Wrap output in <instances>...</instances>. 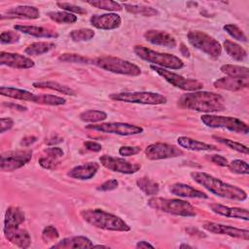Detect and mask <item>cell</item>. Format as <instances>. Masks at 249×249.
Masks as SVG:
<instances>
[{"label":"cell","instance_id":"cell-1","mask_svg":"<svg viewBox=\"0 0 249 249\" xmlns=\"http://www.w3.org/2000/svg\"><path fill=\"white\" fill-rule=\"evenodd\" d=\"M178 105L181 108L204 113L221 112L225 109L224 98L220 94L203 90L184 93L179 98Z\"/></svg>","mask_w":249,"mask_h":249},{"label":"cell","instance_id":"cell-2","mask_svg":"<svg viewBox=\"0 0 249 249\" xmlns=\"http://www.w3.org/2000/svg\"><path fill=\"white\" fill-rule=\"evenodd\" d=\"M191 177L196 183L218 196L238 201H243L247 198L246 192L241 188L223 182L208 173L194 171L191 172Z\"/></svg>","mask_w":249,"mask_h":249},{"label":"cell","instance_id":"cell-3","mask_svg":"<svg viewBox=\"0 0 249 249\" xmlns=\"http://www.w3.org/2000/svg\"><path fill=\"white\" fill-rule=\"evenodd\" d=\"M81 217L89 225L113 231H128L130 227L120 217L101 209H86L80 212Z\"/></svg>","mask_w":249,"mask_h":249},{"label":"cell","instance_id":"cell-4","mask_svg":"<svg viewBox=\"0 0 249 249\" xmlns=\"http://www.w3.org/2000/svg\"><path fill=\"white\" fill-rule=\"evenodd\" d=\"M148 205L156 210L171 215L181 217H195L196 215L195 207L182 199L152 197L148 200Z\"/></svg>","mask_w":249,"mask_h":249},{"label":"cell","instance_id":"cell-5","mask_svg":"<svg viewBox=\"0 0 249 249\" xmlns=\"http://www.w3.org/2000/svg\"><path fill=\"white\" fill-rule=\"evenodd\" d=\"M135 54L141 59L156 64V66L168 69H180L184 66L181 58L170 53L156 52L147 47L135 46L133 49Z\"/></svg>","mask_w":249,"mask_h":249},{"label":"cell","instance_id":"cell-6","mask_svg":"<svg viewBox=\"0 0 249 249\" xmlns=\"http://www.w3.org/2000/svg\"><path fill=\"white\" fill-rule=\"evenodd\" d=\"M93 63L99 68L121 75L138 76L141 69L132 62L115 56H102L93 60Z\"/></svg>","mask_w":249,"mask_h":249},{"label":"cell","instance_id":"cell-7","mask_svg":"<svg viewBox=\"0 0 249 249\" xmlns=\"http://www.w3.org/2000/svg\"><path fill=\"white\" fill-rule=\"evenodd\" d=\"M200 121L208 127L223 128L235 133L247 134L249 127L243 121L233 117H224L211 114H204L201 116Z\"/></svg>","mask_w":249,"mask_h":249},{"label":"cell","instance_id":"cell-8","mask_svg":"<svg viewBox=\"0 0 249 249\" xmlns=\"http://www.w3.org/2000/svg\"><path fill=\"white\" fill-rule=\"evenodd\" d=\"M187 38L193 47L203 52L214 59L218 58L222 53V46L220 43L202 31L192 30L187 34Z\"/></svg>","mask_w":249,"mask_h":249},{"label":"cell","instance_id":"cell-9","mask_svg":"<svg viewBox=\"0 0 249 249\" xmlns=\"http://www.w3.org/2000/svg\"><path fill=\"white\" fill-rule=\"evenodd\" d=\"M109 97L115 101L149 105L164 104L167 101V98L164 95L153 91H124L112 93L109 95Z\"/></svg>","mask_w":249,"mask_h":249},{"label":"cell","instance_id":"cell-10","mask_svg":"<svg viewBox=\"0 0 249 249\" xmlns=\"http://www.w3.org/2000/svg\"><path fill=\"white\" fill-rule=\"evenodd\" d=\"M150 67L155 72H157L160 76H161L166 82H168L170 85L178 89H181L183 90L195 91V90H199L203 88V84L197 80L187 79L183 76H180L178 74H175L173 72H170L164 68H161L156 65H151Z\"/></svg>","mask_w":249,"mask_h":249},{"label":"cell","instance_id":"cell-11","mask_svg":"<svg viewBox=\"0 0 249 249\" xmlns=\"http://www.w3.org/2000/svg\"><path fill=\"white\" fill-rule=\"evenodd\" d=\"M86 128L96 130L103 133H111L118 134L123 136L135 135L143 132V128L141 126L127 124V123H101L98 124H88Z\"/></svg>","mask_w":249,"mask_h":249},{"label":"cell","instance_id":"cell-12","mask_svg":"<svg viewBox=\"0 0 249 249\" xmlns=\"http://www.w3.org/2000/svg\"><path fill=\"white\" fill-rule=\"evenodd\" d=\"M31 150H18L1 155L0 168L2 171H14L25 165L32 158Z\"/></svg>","mask_w":249,"mask_h":249},{"label":"cell","instance_id":"cell-13","mask_svg":"<svg viewBox=\"0 0 249 249\" xmlns=\"http://www.w3.org/2000/svg\"><path fill=\"white\" fill-rule=\"evenodd\" d=\"M100 163L107 169L123 174H133L141 168V164L133 163L122 158L103 155L99 158Z\"/></svg>","mask_w":249,"mask_h":249},{"label":"cell","instance_id":"cell-14","mask_svg":"<svg viewBox=\"0 0 249 249\" xmlns=\"http://www.w3.org/2000/svg\"><path fill=\"white\" fill-rule=\"evenodd\" d=\"M145 155L146 158L151 160H158L182 156L183 152L174 145L166 143H153L146 148Z\"/></svg>","mask_w":249,"mask_h":249},{"label":"cell","instance_id":"cell-15","mask_svg":"<svg viewBox=\"0 0 249 249\" xmlns=\"http://www.w3.org/2000/svg\"><path fill=\"white\" fill-rule=\"evenodd\" d=\"M202 228L204 230H206L207 231L215 233V234H223V235H228L231 237L241 238L244 240L249 239V231L248 230L237 229L234 227L226 226L223 224H218V223L209 222V221L203 222Z\"/></svg>","mask_w":249,"mask_h":249},{"label":"cell","instance_id":"cell-16","mask_svg":"<svg viewBox=\"0 0 249 249\" xmlns=\"http://www.w3.org/2000/svg\"><path fill=\"white\" fill-rule=\"evenodd\" d=\"M90 24L98 29L111 30L120 27L122 23L121 17L116 13H108L102 15H93L89 18Z\"/></svg>","mask_w":249,"mask_h":249},{"label":"cell","instance_id":"cell-17","mask_svg":"<svg viewBox=\"0 0 249 249\" xmlns=\"http://www.w3.org/2000/svg\"><path fill=\"white\" fill-rule=\"evenodd\" d=\"M0 64L17 69H28L34 66V61L31 58L21 55L19 53L1 52Z\"/></svg>","mask_w":249,"mask_h":249},{"label":"cell","instance_id":"cell-18","mask_svg":"<svg viewBox=\"0 0 249 249\" xmlns=\"http://www.w3.org/2000/svg\"><path fill=\"white\" fill-rule=\"evenodd\" d=\"M144 38L147 42L153 45H158L162 47L174 48L177 44L175 38L171 34L161 30H156V29L147 30L144 33Z\"/></svg>","mask_w":249,"mask_h":249},{"label":"cell","instance_id":"cell-19","mask_svg":"<svg viewBox=\"0 0 249 249\" xmlns=\"http://www.w3.org/2000/svg\"><path fill=\"white\" fill-rule=\"evenodd\" d=\"M40 17V12L37 8L33 6H17L9 9L4 14L1 15V19L4 18H27L36 19Z\"/></svg>","mask_w":249,"mask_h":249},{"label":"cell","instance_id":"cell-20","mask_svg":"<svg viewBox=\"0 0 249 249\" xmlns=\"http://www.w3.org/2000/svg\"><path fill=\"white\" fill-rule=\"evenodd\" d=\"M209 208L212 212L215 214L229 217V218H235V219H241L244 221L249 220V212L245 208H239V207H230L225 206L218 203H212L209 205Z\"/></svg>","mask_w":249,"mask_h":249},{"label":"cell","instance_id":"cell-21","mask_svg":"<svg viewBox=\"0 0 249 249\" xmlns=\"http://www.w3.org/2000/svg\"><path fill=\"white\" fill-rule=\"evenodd\" d=\"M5 237L19 248H28L31 244L30 234L26 230L15 228L4 230Z\"/></svg>","mask_w":249,"mask_h":249},{"label":"cell","instance_id":"cell-22","mask_svg":"<svg viewBox=\"0 0 249 249\" xmlns=\"http://www.w3.org/2000/svg\"><path fill=\"white\" fill-rule=\"evenodd\" d=\"M99 169V164L97 162H87L82 165H77L70 169L67 175L74 179L79 180H88L92 178L97 170Z\"/></svg>","mask_w":249,"mask_h":249},{"label":"cell","instance_id":"cell-23","mask_svg":"<svg viewBox=\"0 0 249 249\" xmlns=\"http://www.w3.org/2000/svg\"><path fill=\"white\" fill-rule=\"evenodd\" d=\"M249 86V78H231L225 77L214 82V87L221 89L236 91Z\"/></svg>","mask_w":249,"mask_h":249},{"label":"cell","instance_id":"cell-24","mask_svg":"<svg viewBox=\"0 0 249 249\" xmlns=\"http://www.w3.org/2000/svg\"><path fill=\"white\" fill-rule=\"evenodd\" d=\"M169 192L172 195H175L177 196L181 197H190V198H208V196L199 191L196 190L190 185L183 184V183H175L172 184L169 187Z\"/></svg>","mask_w":249,"mask_h":249},{"label":"cell","instance_id":"cell-25","mask_svg":"<svg viewBox=\"0 0 249 249\" xmlns=\"http://www.w3.org/2000/svg\"><path fill=\"white\" fill-rule=\"evenodd\" d=\"M93 247V243L86 236H71L65 237L58 241L57 243L51 246V248H90Z\"/></svg>","mask_w":249,"mask_h":249},{"label":"cell","instance_id":"cell-26","mask_svg":"<svg viewBox=\"0 0 249 249\" xmlns=\"http://www.w3.org/2000/svg\"><path fill=\"white\" fill-rule=\"evenodd\" d=\"M15 30L20 31L24 34L33 36V37H38V38H56L58 34L47 27H42V26H34V25H15L14 26Z\"/></svg>","mask_w":249,"mask_h":249},{"label":"cell","instance_id":"cell-27","mask_svg":"<svg viewBox=\"0 0 249 249\" xmlns=\"http://www.w3.org/2000/svg\"><path fill=\"white\" fill-rule=\"evenodd\" d=\"M25 221V216L23 211L17 206H10L6 213L4 219V230L18 228L20 224Z\"/></svg>","mask_w":249,"mask_h":249},{"label":"cell","instance_id":"cell-28","mask_svg":"<svg viewBox=\"0 0 249 249\" xmlns=\"http://www.w3.org/2000/svg\"><path fill=\"white\" fill-rule=\"evenodd\" d=\"M177 143L182 148H185L190 151H217L218 150V148L214 145L200 142L187 136H179L177 138Z\"/></svg>","mask_w":249,"mask_h":249},{"label":"cell","instance_id":"cell-29","mask_svg":"<svg viewBox=\"0 0 249 249\" xmlns=\"http://www.w3.org/2000/svg\"><path fill=\"white\" fill-rule=\"evenodd\" d=\"M0 93L3 96L11 97L14 99H18V100H23V101H34L35 94L25 90V89H16V88H7V87H1L0 88Z\"/></svg>","mask_w":249,"mask_h":249},{"label":"cell","instance_id":"cell-30","mask_svg":"<svg viewBox=\"0 0 249 249\" xmlns=\"http://www.w3.org/2000/svg\"><path fill=\"white\" fill-rule=\"evenodd\" d=\"M223 46L226 53L236 61H242L247 57V52L241 46L232 41L225 40L223 42Z\"/></svg>","mask_w":249,"mask_h":249},{"label":"cell","instance_id":"cell-31","mask_svg":"<svg viewBox=\"0 0 249 249\" xmlns=\"http://www.w3.org/2000/svg\"><path fill=\"white\" fill-rule=\"evenodd\" d=\"M33 87L36 89H53L55 91H58L60 93L63 94H67V95H74L75 91L64 85H61L57 82L54 81H45V82H35L33 83Z\"/></svg>","mask_w":249,"mask_h":249},{"label":"cell","instance_id":"cell-32","mask_svg":"<svg viewBox=\"0 0 249 249\" xmlns=\"http://www.w3.org/2000/svg\"><path fill=\"white\" fill-rule=\"evenodd\" d=\"M220 70L226 74L228 77L231 78H249V69L245 66L233 65V64H224L221 66Z\"/></svg>","mask_w":249,"mask_h":249},{"label":"cell","instance_id":"cell-33","mask_svg":"<svg viewBox=\"0 0 249 249\" xmlns=\"http://www.w3.org/2000/svg\"><path fill=\"white\" fill-rule=\"evenodd\" d=\"M54 48L55 44L53 42H34L24 50V53L29 55H39L46 53Z\"/></svg>","mask_w":249,"mask_h":249},{"label":"cell","instance_id":"cell-34","mask_svg":"<svg viewBox=\"0 0 249 249\" xmlns=\"http://www.w3.org/2000/svg\"><path fill=\"white\" fill-rule=\"evenodd\" d=\"M123 7H124V9L134 15H140V16H144V17H153L156 15H159L158 10H156L153 7H149V6H145V5H133V4H127L124 3L122 5Z\"/></svg>","mask_w":249,"mask_h":249},{"label":"cell","instance_id":"cell-35","mask_svg":"<svg viewBox=\"0 0 249 249\" xmlns=\"http://www.w3.org/2000/svg\"><path fill=\"white\" fill-rule=\"evenodd\" d=\"M137 187L147 196H155L160 191V186L156 181L149 179L148 177L139 178L136 181Z\"/></svg>","mask_w":249,"mask_h":249},{"label":"cell","instance_id":"cell-36","mask_svg":"<svg viewBox=\"0 0 249 249\" xmlns=\"http://www.w3.org/2000/svg\"><path fill=\"white\" fill-rule=\"evenodd\" d=\"M47 16L56 23H74L78 18L74 14L62 11V12H49Z\"/></svg>","mask_w":249,"mask_h":249},{"label":"cell","instance_id":"cell-37","mask_svg":"<svg viewBox=\"0 0 249 249\" xmlns=\"http://www.w3.org/2000/svg\"><path fill=\"white\" fill-rule=\"evenodd\" d=\"M79 117L85 123L94 124L104 121L107 118V114L99 110H87L82 112Z\"/></svg>","mask_w":249,"mask_h":249},{"label":"cell","instance_id":"cell-38","mask_svg":"<svg viewBox=\"0 0 249 249\" xmlns=\"http://www.w3.org/2000/svg\"><path fill=\"white\" fill-rule=\"evenodd\" d=\"M34 103L44 104V105H52V106H57V105H63L65 104V99L62 97H59L57 95L53 94H35Z\"/></svg>","mask_w":249,"mask_h":249},{"label":"cell","instance_id":"cell-39","mask_svg":"<svg viewBox=\"0 0 249 249\" xmlns=\"http://www.w3.org/2000/svg\"><path fill=\"white\" fill-rule=\"evenodd\" d=\"M95 33L92 29L89 28H80V29H75L72 30L69 34L70 38L74 42H85V41H89L94 37Z\"/></svg>","mask_w":249,"mask_h":249},{"label":"cell","instance_id":"cell-40","mask_svg":"<svg viewBox=\"0 0 249 249\" xmlns=\"http://www.w3.org/2000/svg\"><path fill=\"white\" fill-rule=\"evenodd\" d=\"M87 3L92 7L106 10V11H122L123 10V6L120 3L116 1H111V0L88 1Z\"/></svg>","mask_w":249,"mask_h":249},{"label":"cell","instance_id":"cell-41","mask_svg":"<svg viewBox=\"0 0 249 249\" xmlns=\"http://www.w3.org/2000/svg\"><path fill=\"white\" fill-rule=\"evenodd\" d=\"M214 139H216L218 142L226 145L227 147L234 150V151H237L239 153H242V154H245V155H248L249 154V150H248V147L241 144V143H238V142H235L233 140H230V139H227V138H223V137H219V136H214L213 137Z\"/></svg>","mask_w":249,"mask_h":249},{"label":"cell","instance_id":"cell-42","mask_svg":"<svg viewBox=\"0 0 249 249\" xmlns=\"http://www.w3.org/2000/svg\"><path fill=\"white\" fill-rule=\"evenodd\" d=\"M58 60L62 62H72V63H93V60L77 53H62L58 56Z\"/></svg>","mask_w":249,"mask_h":249},{"label":"cell","instance_id":"cell-43","mask_svg":"<svg viewBox=\"0 0 249 249\" xmlns=\"http://www.w3.org/2000/svg\"><path fill=\"white\" fill-rule=\"evenodd\" d=\"M224 30L230 34L232 38L236 39L237 41H240V42H247V37L245 36V34L243 33V31L235 24H226L224 25Z\"/></svg>","mask_w":249,"mask_h":249},{"label":"cell","instance_id":"cell-44","mask_svg":"<svg viewBox=\"0 0 249 249\" xmlns=\"http://www.w3.org/2000/svg\"><path fill=\"white\" fill-rule=\"evenodd\" d=\"M228 167L231 171L237 174H249L248 163L241 160H234L228 164Z\"/></svg>","mask_w":249,"mask_h":249},{"label":"cell","instance_id":"cell-45","mask_svg":"<svg viewBox=\"0 0 249 249\" xmlns=\"http://www.w3.org/2000/svg\"><path fill=\"white\" fill-rule=\"evenodd\" d=\"M19 34L17 31H3L0 35V42L2 44H14L19 41Z\"/></svg>","mask_w":249,"mask_h":249},{"label":"cell","instance_id":"cell-46","mask_svg":"<svg viewBox=\"0 0 249 249\" xmlns=\"http://www.w3.org/2000/svg\"><path fill=\"white\" fill-rule=\"evenodd\" d=\"M59 236L58 231L52 225L47 226L42 231V238L45 242H51L57 239Z\"/></svg>","mask_w":249,"mask_h":249},{"label":"cell","instance_id":"cell-47","mask_svg":"<svg viewBox=\"0 0 249 249\" xmlns=\"http://www.w3.org/2000/svg\"><path fill=\"white\" fill-rule=\"evenodd\" d=\"M56 6L59 7L60 9L64 10L65 12H68V13H75V14H78V15H84V14H87V11L80 7V6H76L74 4H70V3H65V2H57L56 3Z\"/></svg>","mask_w":249,"mask_h":249},{"label":"cell","instance_id":"cell-48","mask_svg":"<svg viewBox=\"0 0 249 249\" xmlns=\"http://www.w3.org/2000/svg\"><path fill=\"white\" fill-rule=\"evenodd\" d=\"M141 151L140 147H134V146H122L119 149V154L124 157H129L138 154Z\"/></svg>","mask_w":249,"mask_h":249},{"label":"cell","instance_id":"cell-49","mask_svg":"<svg viewBox=\"0 0 249 249\" xmlns=\"http://www.w3.org/2000/svg\"><path fill=\"white\" fill-rule=\"evenodd\" d=\"M39 164L43 167V168H46V169H53L55 168L56 164H57V160L53 158H51L49 156L47 157H44V158H41L39 160Z\"/></svg>","mask_w":249,"mask_h":249},{"label":"cell","instance_id":"cell-50","mask_svg":"<svg viewBox=\"0 0 249 249\" xmlns=\"http://www.w3.org/2000/svg\"><path fill=\"white\" fill-rule=\"evenodd\" d=\"M118 186H119V183L116 179H110V180H107L104 183H102L100 186H98L96 188V190L100 191V192H108V191L115 190Z\"/></svg>","mask_w":249,"mask_h":249},{"label":"cell","instance_id":"cell-51","mask_svg":"<svg viewBox=\"0 0 249 249\" xmlns=\"http://www.w3.org/2000/svg\"><path fill=\"white\" fill-rule=\"evenodd\" d=\"M45 153L51 157V158H53V159H57V158H60L63 156V151L58 148V147H50V148H47L45 149Z\"/></svg>","mask_w":249,"mask_h":249},{"label":"cell","instance_id":"cell-52","mask_svg":"<svg viewBox=\"0 0 249 249\" xmlns=\"http://www.w3.org/2000/svg\"><path fill=\"white\" fill-rule=\"evenodd\" d=\"M1 122V129H0V132L1 133H4L5 131L11 129L14 125V121L11 119V118H1L0 120Z\"/></svg>","mask_w":249,"mask_h":249},{"label":"cell","instance_id":"cell-53","mask_svg":"<svg viewBox=\"0 0 249 249\" xmlns=\"http://www.w3.org/2000/svg\"><path fill=\"white\" fill-rule=\"evenodd\" d=\"M210 160L212 162H214L215 164H218L220 166H228L229 164V161L228 160L223 157V156H220V155H213L210 157Z\"/></svg>","mask_w":249,"mask_h":249},{"label":"cell","instance_id":"cell-54","mask_svg":"<svg viewBox=\"0 0 249 249\" xmlns=\"http://www.w3.org/2000/svg\"><path fill=\"white\" fill-rule=\"evenodd\" d=\"M84 145L88 150L92 151V152H99L102 149V147L99 143H96V142H93V141H86L84 143Z\"/></svg>","mask_w":249,"mask_h":249},{"label":"cell","instance_id":"cell-55","mask_svg":"<svg viewBox=\"0 0 249 249\" xmlns=\"http://www.w3.org/2000/svg\"><path fill=\"white\" fill-rule=\"evenodd\" d=\"M36 140H37V138H36L35 136H26V137H24V138L21 139L20 145H21V146H24V147H28V146H30L31 144L35 143Z\"/></svg>","mask_w":249,"mask_h":249},{"label":"cell","instance_id":"cell-56","mask_svg":"<svg viewBox=\"0 0 249 249\" xmlns=\"http://www.w3.org/2000/svg\"><path fill=\"white\" fill-rule=\"evenodd\" d=\"M63 139L61 137H58V136H53V137H51L50 139H48V141H46V143L48 145H54V144H57V143H60L62 142Z\"/></svg>","mask_w":249,"mask_h":249},{"label":"cell","instance_id":"cell-57","mask_svg":"<svg viewBox=\"0 0 249 249\" xmlns=\"http://www.w3.org/2000/svg\"><path fill=\"white\" fill-rule=\"evenodd\" d=\"M136 248H154V246L152 244H150L149 242L145 241V240H141V241H138L135 245Z\"/></svg>","mask_w":249,"mask_h":249},{"label":"cell","instance_id":"cell-58","mask_svg":"<svg viewBox=\"0 0 249 249\" xmlns=\"http://www.w3.org/2000/svg\"><path fill=\"white\" fill-rule=\"evenodd\" d=\"M181 53H182V54H183L184 56H187V57L190 56V53H189L187 47H185L183 44L181 45Z\"/></svg>","mask_w":249,"mask_h":249},{"label":"cell","instance_id":"cell-59","mask_svg":"<svg viewBox=\"0 0 249 249\" xmlns=\"http://www.w3.org/2000/svg\"><path fill=\"white\" fill-rule=\"evenodd\" d=\"M7 106H10V107H12V108H16L17 110H19V111H24V110H26L25 107L20 106V105H18V104H7Z\"/></svg>","mask_w":249,"mask_h":249},{"label":"cell","instance_id":"cell-60","mask_svg":"<svg viewBox=\"0 0 249 249\" xmlns=\"http://www.w3.org/2000/svg\"><path fill=\"white\" fill-rule=\"evenodd\" d=\"M180 248H192V246H190L188 244H181Z\"/></svg>","mask_w":249,"mask_h":249},{"label":"cell","instance_id":"cell-61","mask_svg":"<svg viewBox=\"0 0 249 249\" xmlns=\"http://www.w3.org/2000/svg\"><path fill=\"white\" fill-rule=\"evenodd\" d=\"M93 247H107V246H104V245H93Z\"/></svg>","mask_w":249,"mask_h":249}]
</instances>
